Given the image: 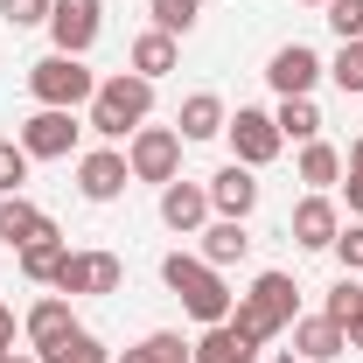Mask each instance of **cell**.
Masks as SVG:
<instances>
[{
  "mask_svg": "<svg viewBox=\"0 0 363 363\" xmlns=\"http://www.w3.org/2000/svg\"><path fill=\"white\" fill-rule=\"evenodd\" d=\"M147 119H154V84H147L140 70L98 77V91H91V105H84V126L98 140H133Z\"/></svg>",
  "mask_w": 363,
  "mask_h": 363,
  "instance_id": "1",
  "label": "cell"
},
{
  "mask_svg": "<svg viewBox=\"0 0 363 363\" xmlns=\"http://www.w3.org/2000/svg\"><path fill=\"white\" fill-rule=\"evenodd\" d=\"M161 286H168L203 328H210V321H230V308H238V294L224 286V272L210 266L203 252H168V259H161Z\"/></svg>",
  "mask_w": 363,
  "mask_h": 363,
  "instance_id": "2",
  "label": "cell"
},
{
  "mask_svg": "<svg viewBox=\"0 0 363 363\" xmlns=\"http://www.w3.org/2000/svg\"><path fill=\"white\" fill-rule=\"evenodd\" d=\"M294 315H301V286H294V272H259L245 294H238V308H230V321L252 335V342H272V335H286L294 328Z\"/></svg>",
  "mask_w": 363,
  "mask_h": 363,
  "instance_id": "3",
  "label": "cell"
},
{
  "mask_svg": "<svg viewBox=\"0 0 363 363\" xmlns=\"http://www.w3.org/2000/svg\"><path fill=\"white\" fill-rule=\"evenodd\" d=\"M91 91H98V70H91L84 56H63V49H49L43 63H28V98H35V105L77 112V105H91Z\"/></svg>",
  "mask_w": 363,
  "mask_h": 363,
  "instance_id": "4",
  "label": "cell"
},
{
  "mask_svg": "<svg viewBox=\"0 0 363 363\" xmlns=\"http://www.w3.org/2000/svg\"><path fill=\"white\" fill-rule=\"evenodd\" d=\"M182 147L189 140L175 133V126H140L133 140H126V168H133V182H154V189H168V182L182 175Z\"/></svg>",
  "mask_w": 363,
  "mask_h": 363,
  "instance_id": "5",
  "label": "cell"
},
{
  "mask_svg": "<svg viewBox=\"0 0 363 363\" xmlns=\"http://www.w3.org/2000/svg\"><path fill=\"white\" fill-rule=\"evenodd\" d=\"M119 286H126V259H119V252H70L49 294H63V301H98V294H119Z\"/></svg>",
  "mask_w": 363,
  "mask_h": 363,
  "instance_id": "6",
  "label": "cell"
},
{
  "mask_svg": "<svg viewBox=\"0 0 363 363\" xmlns=\"http://www.w3.org/2000/svg\"><path fill=\"white\" fill-rule=\"evenodd\" d=\"M21 147H28V161H70L77 154V140H84V126H77V112H56V105H35L28 119H21Z\"/></svg>",
  "mask_w": 363,
  "mask_h": 363,
  "instance_id": "7",
  "label": "cell"
},
{
  "mask_svg": "<svg viewBox=\"0 0 363 363\" xmlns=\"http://www.w3.org/2000/svg\"><path fill=\"white\" fill-rule=\"evenodd\" d=\"M224 140H230V161H245V168H266V161H279V147H286L266 105H238L230 126H224Z\"/></svg>",
  "mask_w": 363,
  "mask_h": 363,
  "instance_id": "8",
  "label": "cell"
},
{
  "mask_svg": "<svg viewBox=\"0 0 363 363\" xmlns=\"http://www.w3.org/2000/svg\"><path fill=\"white\" fill-rule=\"evenodd\" d=\"M98 35H105V0H49V43L63 56H91Z\"/></svg>",
  "mask_w": 363,
  "mask_h": 363,
  "instance_id": "9",
  "label": "cell"
},
{
  "mask_svg": "<svg viewBox=\"0 0 363 363\" xmlns=\"http://www.w3.org/2000/svg\"><path fill=\"white\" fill-rule=\"evenodd\" d=\"M328 77V63H321L308 43H279L266 56V84L279 91V98H315V84Z\"/></svg>",
  "mask_w": 363,
  "mask_h": 363,
  "instance_id": "10",
  "label": "cell"
},
{
  "mask_svg": "<svg viewBox=\"0 0 363 363\" xmlns=\"http://www.w3.org/2000/svg\"><path fill=\"white\" fill-rule=\"evenodd\" d=\"M126 189H133V168H126L119 147H91V154H77V196H84V203H119Z\"/></svg>",
  "mask_w": 363,
  "mask_h": 363,
  "instance_id": "11",
  "label": "cell"
},
{
  "mask_svg": "<svg viewBox=\"0 0 363 363\" xmlns=\"http://www.w3.org/2000/svg\"><path fill=\"white\" fill-rule=\"evenodd\" d=\"M203 189H210V217H238L245 224L259 210V168H245V161H224Z\"/></svg>",
  "mask_w": 363,
  "mask_h": 363,
  "instance_id": "12",
  "label": "cell"
},
{
  "mask_svg": "<svg viewBox=\"0 0 363 363\" xmlns=\"http://www.w3.org/2000/svg\"><path fill=\"white\" fill-rule=\"evenodd\" d=\"M335 238H342V210H335V196L308 189V196L294 203V245H301V252H328Z\"/></svg>",
  "mask_w": 363,
  "mask_h": 363,
  "instance_id": "13",
  "label": "cell"
},
{
  "mask_svg": "<svg viewBox=\"0 0 363 363\" xmlns=\"http://www.w3.org/2000/svg\"><path fill=\"white\" fill-rule=\"evenodd\" d=\"M161 224L175 230V238H196V230L210 224V189H203V182H168V189H161Z\"/></svg>",
  "mask_w": 363,
  "mask_h": 363,
  "instance_id": "14",
  "label": "cell"
},
{
  "mask_svg": "<svg viewBox=\"0 0 363 363\" xmlns=\"http://www.w3.org/2000/svg\"><path fill=\"white\" fill-rule=\"evenodd\" d=\"M286 335H294V350H286V357H301V363H335L342 350H350V335H342L328 315H294Z\"/></svg>",
  "mask_w": 363,
  "mask_h": 363,
  "instance_id": "15",
  "label": "cell"
},
{
  "mask_svg": "<svg viewBox=\"0 0 363 363\" xmlns=\"http://www.w3.org/2000/svg\"><path fill=\"white\" fill-rule=\"evenodd\" d=\"M35 238H56V217L35 210L28 196H0V245L21 252V245H35Z\"/></svg>",
  "mask_w": 363,
  "mask_h": 363,
  "instance_id": "16",
  "label": "cell"
},
{
  "mask_svg": "<svg viewBox=\"0 0 363 363\" xmlns=\"http://www.w3.org/2000/svg\"><path fill=\"white\" fill-rule=\"evenodd\" d=\"M224 126H230V105L217 98V91H189L182 98V112H175V133L196 147V140H224Z\"/></svg>",
  "mask_w": 363,
  "mask_h": 363,
  "instance_id": "17",
  "label": "cell"
},
{
  "mask_svg": "<svg viewBox=\"0 0 363 363\" xmlns=\"http://www.w3.org/2000/svg\"><path fill=\"white\" fill-rule=\"evenodd\" d=\"M266 342H252L238 321H210L203 335H196V363H259Z\"/></svg>",
  "mask_w": 363,
  "mask_h": 363,
  "instance_id": "18",
  "label": "cell"
},
{
  "mask_svg": "<svg viewBox=\"0 0 363 363\" xmlns=\"http://www.w3.org/2000/svg\"><path fill=\"white\" fill-rule=\"evenodd\" d=\"M196 238H203L196 252H203V259H210V266H217V272L245 266V252H252V230L238 224V217H210V224L196 230Z\"/></svg>",
  "mask_w": 363,
  "mask_h": 363,
  "instance_id": "19",
  "label": "cell"
},
{
  "mask_svg": "<svg viewBox=\"0 0 363 363\" xmlns=\"http://www.w3.org/2000/svg\"><path fill=\"white\" fill-rule=\"evenodd\" d=\"M70 328H77V308H70L63 294H43V301L21 315V335H28V350H49V342H56V335H70Z\"/></svg>",
  "mask_w": 363,
  "mask_h": 363,
  "instance_id": "20",
  "label": "cell"
},
{
  "mask_svg": "<svg viewBox=\"0 0 363 363\" xmlns=\"http://www.w3.org/2000/svg\"><path fill=\"white\" fill-rule=\"evenodd\" d=\"M175 63H182V49H175V35H161V28L133 35V49H126V70H140L147 84H161V77H168Z\"/></svg>",
  "mask_w": 363,
  "mask_h": 363,
  "instance_id": "21",
  "label": "cell"
},
{
  "mask_svg": "<svg viewBox=\"0 0 363 363\" xmlns=\"http://www.w3.org/2000/svg\"><path fill=\"white\" fill-rule=\"evenodd\" d=\"M63 259H70L63 230H56V238H35V245H21V252H14V266H21V279H35V286H56V272H63Z\"/></svg>",
  "mask_w": 363,
  "mask_h": 363,
  "instance_id": "22",
  "label": "cell"
},
{
  "mask_svg": "<svg viewBox=\"0 0 363 363\" xmlns=\"http://www.w3.org/2000/svg\"><path fill=\"white\" fill-rule=\"evenodd\" d=\"M272 126H279V140L308 147V140H321V105L315 98H279L272 105Z\"/></svg>",
  "mask_w": 363,
  "mask_h": 363,
  "instance_id": "23",
  "label": "cell"
},
{
  "mask_svg": "<svg viewBox=\"0 0 363 363\" xmlns=\"http://www.w3.org/2000/svg\"><path fill=\"white\" fill-rule=\"evenodd\" d=\"M35 357H43V363H112V350H105L84 321H77L70 335H56V342H49V350H35Z\"/></svg>",
  "mask_w": 363,
  "mask_h": 363,
  "instance_id": "24",
  "label": "cell"
},
{
  "mask_svg": "<svg viewBox=\"0 0 363 363\" xmlns=\"http://www.w3.org/2000/svg\"><path fill=\"white\" fill-rule=\"evenodd\" d=\"M301 182H308V189H321V196H328V189L342 182V154H335L328 140H308V147H301Z\"/></svg>",
  "mask_w": 363,
  "mask_h": 363,
  "instance_id": "25",
  "label": "cell"
},
{
  "mask_svg": "<svg viewBox=\"0 0 363 363\" xmlns=\"http://www.w3.org/2000/svg\"><path fill=\"white\" fill-rule=\"evenodd\" d=\"M321 315L335 321L342 335H350V321H363V286H357V272H342V279L328 286V301H321Z\"/></svg>",
  "mask_w": 363,
  "mask_h": 363,
  "instance_id": "26",
  "label": "cell"
},
{
  "mask_svg": "<svg viewBox=\"0 0 363 363\" xmlns=\"http://www.w3.org/2000/svg\"><path fill=\"white\" fill-rule=\"evenodd\" d=\"M328 84L342 91V98H363V43H342L328 56Z\"/></svg>",
  "mask_w": 363,
  "mask_h": 363,
  "instance_id": "27",
  "label": "cell"
},
{
  "mask_svg": "<svg viewBox=\"0 0 363 363\" xmlns=\"http://www.w3.org/2000/svg\"><path fill=\"white\" fill-rule=\"evenodd\" d=\"M147 14H154L161 35H189V28L203 21V0H147Z\"/></svg>",
  "mask_w": 363,
  "mask_h": 363,
  "instance_id": "28",
  "label": "cell"
},
{
  "mask_svg": "<svg viewBox=\"0 0 363 363\" xmlns=\"http://www.w3.org/2000/svg\"><path fill=\"white\" fill-rule=\"evenodd\" d=\"M28 168H35L28 147H21V140H0V196H21V189H28Z\"/></svg>",
  "mask_w": 363,
  "mask_h": 363,
  "instance_id": "29",
  "label": "cell"
},
{
  "mask_svg": "<svg viewBox=\"0 0 363 363\" xmlns=\"http://www.w3.org/2000/svg\"><path fill=\"white\" fill-rule=\"evenodd\" d=\"M140 350H147V363H196V342H182L175 328H154V335H140Z\"/></svg>",
  "mask_w": 363,
  "mask_h": 363,
  "instance_id": "30",
  "label": "cell"
},
{
  "mask_svg": "<svg viewBox=\"0 0 363 363\" xmlns=\"http://www.w3.org/2000/svg\"><path fill=\"white\" fill-rule=\"evenodd\" d=\"M321 21L335 28V43H363V0H328Z\"/></svg>",
  "mask_w": 363,
  "mask_h": 363,
  "instance_id": "31",
  "label": "cell"
},
{
  "mask_svg": "<svg viewBox=\"0 0 363 363\" xmlns=\"http://www.w3.org/2000/svg\"><path fill=\"white\" fill-rule=\"evenodd\" d=\"M0 21L21 35V28H49V0H0Z\"/></svg>",
  "mask_w": 363,
  "mask_h": 363,
  "instance_id": "32",
  "label": "cell"
},
{
  "mask_svg": "<svg viewBox=\"0 0 363 363\" xmlns=\"http://www.w3.org/2000/svg\"><path fill=\"white\" fill-rule=\"evenodd\" d=\"M328 252L342 259V272H363V224H342V238H335Z\"/></svg>",
  "mask_w": 363,
  "mask_h": 363,
  "instance_id": "33",
  "label": "cell"
},
{
  "mask_svg": "<svg viewBox=\"0 0 363 363\" xmlns=\"http://www.w3.org/2000/svg\"><path fill=\"white\" fill-rule=\"evenodd\" d=\"M342 203L363 217V175H357V168H342Z\"/></svg>",
  "mask_w": 363,
  "mask_h": 363,
  "instance_id": "34",
  "label": "cell"
},
{
  "mask_svg": "<svg viewBox=\"0 0 363 363\" xmlns=\"http://www.w3.org/2000/svg\"><path fill=\"white\" fill-rule=\"evenodd\" d=\"M14 357V308H7V301H0V363Z\"/></svg>",
  "mask_w": 363,
  "mask_h": 363,
  "instance_id": "35",
  "label": "cell"
},
{
  "mask_svg": "<svg viewBox=\"0 0 363 363\" xmlns=\"http://www.w3.org/2000/svg\"><path fill=\"white\" fill-rule=\"evenodd\" d=\"M342 168H357V175H363V133H357V147H350V161H342Z\"/></svg>",
  "mask_w": 363,
  "mask_h": 363,
  "instance_id": "36",
  "label": "cell"
},
{
  "mask_svg": "<svg viewBox=\"0 0 363 363\" xmlns=\"http://www.w3.org/2000/svg\"><path fill=\"white\" fill-rule=\"evenodd\" d=\"M112 363H147V350H140V342H133V350H119V357H112Z\"/></svg>",
  "mask_w": 363,
  "mask_h": 363,
  "instance_id": "37",
  "label": "cell"
},
{
  "mask_svg": "<svg viewBox=\"0 0 363 363\" xmlns=\"http://www.w3.org/2000/svg\"><path fill=\"white\" fill-rule=\"evenodd\" d=\"M350 350H363V321H350Z\"/></svg>",
  "mask_w": 363,
  "mask_h": 363,
  "instance_id": "38",
  "label": "cell"
},
{
  "mask_svg": "<svg viewBox=\"0 0 363 363\" xmlns=\"http://www.w3.org/2000/svg\"><path fill=\"white\" fill-rule=\"evenodd\" d=\"M7 363H43V357H35V350H14V357H7Z\"/></svg>",
  "mask_w": 363,
  "mask_h": 363,
  "instance_id": "39",
  "label": "cell"
},
{
  "mask_svg": "<svg viewBox=\"0 0 363 363\" xmlns=\"http://www.w3.org/2000/svg\"><path fill=\"white\" fill-rule=\"evenodd\" d=\"M308 7H328V0H308Z\"/></svg>",
  "mask_w": 363,
  "mask_h": 363,
  "instance_id": "40",
  "label": "cell"
}]
</instances>
